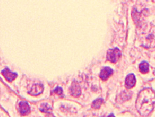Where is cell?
Masks as SVG:
<instances>
[{"label":"cell","mask_w":155,"mask_h":117,"mask_svg":"<svg viewBox=\"0 0 155 117\" xmlns=\"http://www.w3.org/2000/svg\"><path fill=\"white\" fill-rule=\"evenodd\" d=\"M155 105V92L147 88L140 91L136 99V107L142 116H147L152 112Z\"/></svg>","instance_id":"obj_1"},{"label":"cell","mask_w":155,"mask_h":117,"mask_svg":"<svg viewBox=\"0 0 155 117\" xmlns=\"http://www.w3.org/2000/svg\"><path fill=\"white\" fill-rule=\"evenodd\" d=\"M140 45L146 48L155 47V26L152 24H147L140 29L139 34Z\"/></svg>","instance_id":"obj_2"},{"label":"cell","mask_w":155,"mask_h":117,"mask_svg":"<svg viewBox=\"0 0 155 117\" xmlns=\"http://www.w3.org/2000/svg\"><path fill=\"white\" fill-rule=\"evenodd\" d=\"M122 53L120 50L117 48H115L114 49H109L107 51V57L108 61L111 63H116L119 60V59L121 57Z\"/></svg>","instance_id":"obj_3"},{"label":"cell","mask_w":155,"mask_h":117,"mask_svg":"<svg viewBox=\"0 0 155 117\" xmlns=\"http://www.w3.org/2000/svg\"><path fill=\"white\" fill-rule=\"evenodd\" d=\"M2 74L5 76V79L8 81V82H12V81H14L15 79L18 77V74L17 73H12L10 70L9 68H5L2 71Z\"/></svg>","instance_id":"obj_4"},{"label":"cell","mask_w":155,"mask_h":117,"mask_svg":"<svg viewBox=\"0 0 155 117\" xmlns=\"http://www.w3.org/2000/svg\"><path fill=\"white\" fill-rule=\"evenodd\" d=\"M113 73H114V70L111 69V68L109 67H104L101 70L99 76H100V78L101 80L106 81L111 75H113Z\"/></svg>","instance_id":"obj_5"},{"label":"cell","mask_w":155,"mask_h":117,"mask_svg":"<svg viewBox=\"0 0 155 117\" xmlns=\"http://www.w3.org/2000/svg\"><path fill=\"white\" fill-rule=\"evenodd\" d=\"M44 91V86H43L42 84H37L35 85L32 86V88L31 90L28 91V93L30 94L31 95H33V96H37V95L42 94Z\"/></svg>","instance_id":"obj_6"},{"label":"cell","mask_w":155,"mask_h":117,"mask_svg":"<svg viewBox=\"0 0 155 117\" xmlns=\"http://www.w3.org/2000/svg\"><path fill=\"white\" fill-rule=\"evenodd\" d=\"M19 111L21 115L26 116L30 113V107L28 103L26 101H22L19 103Z\"/></svg>","instance_id":"obj_7"},{"label":"cell","mask_w":155,"mask_h":117,"mask_svg":"<svg viewBox=\"0 0 155 117\" xmlns=\"http://www.w3.org/2000/svg\"><path fill=\"white\" fill-rule=\"evenodd\" d=\"M136 77L134 74H129L125 78V86L127 89H131L136 85Z\"/></svg>","instance_id":"obj_8"},{"label":"cell","mask_w":155,"mask_h":117,"mask_svg":"<svg viewBox=\"0 0 155 117\" xmlns=\"http://www.w3.org/2000/svg\"><path fill=\"white\" fill-rule=\"evenodd\" d=\"M71 92L72 96H74V98H78V97L80 96L81 88L78 83L75 81L72 83V85L71 86Z\"/></svg>","instance_id":"obj_9"},{"label":"cell","mask_w":155,"mask_h":117,"mask_svg":"<svg viewBox=\"0 0 155 117\" xmlns=\"http://www.w3.org/2000/svg\"><path fill=\"white\" fill-rule=\"evenodd\" d=\"M149 64H148V62L144 61V62H142L140 64L139 70L142 73H143V74L147 73L148 72H149Z\"/></svg>","instance_id":"obj_10"},{"label":"cell","mask_w":155,"mask_h":117,"mask_svg":"<svg viewBox=\"0 0 155 117\" xmlns=\"http://www.w3.org/2000/svg\"><path fill=\"white\" fill-rule=\"evenodd\" d=\"M103 102H104L103 99H97V100L93 101V104H92V108L94 109H98L101 107V105Z\"/></svg>","instance_id":"obj_11"},{"label":"cell","mask_w":155,"mask_h":117,"mask_svg":"<svg viewBox=\"0 0 155 117\" xmlns=\"http://www.w3.org/2000/svg\"><path fill=\"white\" fill-rule=\"evenodd\" d=\"M39 110L42 112H49V111H51L52 108L47 103H42L40 105Z\"/></svg>","instance_id":"obj_12"},{"label":"cell","mask_w":155,"mask_h":117,"mask_svg":"<svg viewBox=\"0 0 155 117\" xmlns=\"http://www.w3.org/2000/svg\"><path fill=\"white\" fill-rule=\"evenodd\" d=\"M53 92H55V93H56V94H58V95H61V94L63 93V89H62V88H61V87H56L55 89V90H54L53 91Z\"/></svg>","instance_id":"obj_13"},{"label":"cell","mask_w":155,"mask_h":117,"mask_svg":"<svg viewBox=\"0 0 155 117\" xmlns=\"http://www.w3.org/2000/svg\"><path fill=\"white\" fill-rule=\"evenodd\" d=\"M109 117H114V114H113V113H111V115H109Z\"/></svg>","instance_id":"obj_14"}]
</instances>
